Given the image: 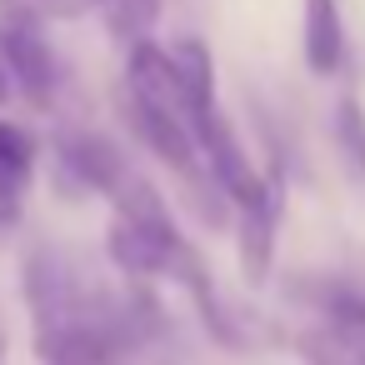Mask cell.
<instances>
[{"mask_svg": "<svg viewBox=\"0 0 365 365\" xmlns=\"http://www.w3.org/2000/svg\"><path fill=\"white\" fill-rule=\"evenodd\" d=\"M0 61L11 71V86L16 96L31 106V110H51L56 96H61V61L51 51V41L41 36L36 16H0Z\"/></svg>", "mask_w": 365, "mask_h": 365, "instance_id": "obj_1", "label": "cell"}, {"mask_svg": "<svg viewBox=\"0 0 365 365\" xmlns=\"http://www.w3.org/2000/svg\"><path fill=\"white\" fill-rule=\"evenodd\" d=\"M185 245V235L175 230V220H135V215H110L106 225V255L120 275L130 280H155L170 270L175 250Z\"/></svg>", "mask_w": 365, "mask_h": 365, "instance_id": "obj_2", "label": "cell"}, {"mask_svg": "<svg viewBox=\"0 0 365 365\" xmlns=\"http://www.w3.org/2000/svg\"><path fill=\"white\" fill-rule=\"evenodd\" d=\"M280 210H285V180L280 170L265 175V190L235 210V260H240V275L245 285H265L270 280V265H275V230H280Z\"/></svg>", "mask_w": 365, "mask_h": 365, "instance_id": "obj_3", "label": "cell"}, {"mask_svg": "<svg viewBox=\"0 0 365 365\" xmlns=\"http://www.w3.org/2000/svg\"><path fill=\"white\" fill-rule=\"evenodd\" d=\"M56 165L61 175L76 185V190H91V195H115L130 175V160L125 150L101 135V130H66L56 135Z\"/></svg>", "mask_w": 365, "mask_h": 365, "instance_id": "obj_4", "label": "cell"}, {"mask_svg": "<svg viewBox=\"0 0 365 365\" xmlns=\"http://www.w3.org/2000/svg\"><path fill=\"white\" fill-rule=\"evenodd\" d=\"M120 110H125L130 130L140 135V145H145L160 165H170L180 180L200 170V150H195V135H190V125H185V120H175V115H165V110H155V106L135 101L125 86H120Z\"/></svg>", "mask_w": 365, "mask_h": 365, "instance_id": "obj_5", "label": "cell"}, {"mask_svg": "<svg viewBox=\"0 0 365 365\" xmlns=\"http://www.w3.org/2000/svg\"><path fill=\"white\" fill-rule=\"evenodd\" d=\"M190 300H195V310H200V325L210 330V340L215 345H225V350H245V330H240V320L230 315V305L220 300V290H215V280H210V270H205V260H200V250L185 240L180 250H175V260H170V270H165Z\"/></svg>", "mask_w": 365, "mask_h": 365, "instance_id": "obj_6", "label": "cell"}, {"mask_svg": "<svg viewBox=\"0 0 365 365\" xmlns=\"http://www.w3.org/2000/svg\"><path fill=\"white\" fill-rule=\"evenodd\" d=\"M36 360L41 365H120V340L91 320H66L36 330Z\"/></svg>", "mask_w": 365, "mask_h": 365, "instance_id": "obj_7", "label": "cell"}, {"mask_svg": "<svg viewBox=\"0 0 365 365\" xmlns=\"http://www.w3.org/2000/svg\"><path fill=\"white\" fill-rule=\"evenodd\" d=\"M300 51H305V71L330 81L345 66V16H340V0H300Z\"/></svg>", "mask_w": 365, "mask_h": 365, "instance_id": "obj_8", "label": "cell"}, {"mask_svg": "<svg viewBox=\"0 0 365 365\" xmlns=\"http://www.w3.org/2000/svg\"><path fill=\"white\" fill-rule=\"evenodd\" d=\"M165 56H170L180 86H185V101H190V110H195V125H200V115L215 106V56H210V46H205L200 36L170 41Z\"/></svg>", "mask_w": 365, "mask_h": 365, "instance_id": "obj_9", "label": "cell"}, {"mask_svg": "<svg viewBox=\"0 0 365 365\" xmlns=\"http://www.w3.org/2000/svg\"><path fill=\"white\" fill-rule=\"evenodd\" d=\"M91 11L101 16V26L130 51L145 46L160 26V0H91Z\"/></svg>", "mask_w": 365, "mask_h": 365, "instance_id": "obj_10", "label": "cell"}, {"mask_svg": "<svg viewBox=\"0 0 365 365\" xmlns=\"http://www.w3.org/2000/svg\"><path fill=\"white\" fill-rule=\"evenodd\" d=\"M330 130H335V145H340V160L355 180H365V110L355 96H340L335 101V115H330Z\"/></svg>", "mask_w": 365, "mask_h": 365, "instance_id": "obj_11", "label": "cell"}, {"mask_svg": "<svg viewBox=\"0 0 365 365\" xmlns=\"http://www.w3.org/2000/svg\"><path fill=\"white\" fill-rule=\"evenodd\" d=\"M320 315H325V325L340 330V335H365V290H355V285H330V290L320 295Z\"/></svg>", "mask_w": 365, "mask_h": 365, "instance_id": "obj_12", "label": "cell"}, {"mask_svg": "<svg viewBox=\"0 0 365 365\" xmlns=\"http://www.w3.org/2000/svg\"><path fill=\"white\" fill-rule=\"evenodd\" d=\"M36 155H41V145H36V135L21 125V120H11V115H0V165L6 170H16V175H26L31 180V170H36Z\"/></svg>", "mask_w": 365, "mask_h": 365, "instance_id": "obj_13", "label": "cell"}, {"mask_svg": "<svg viewBox=\"0 0 365 365\" xmlns=\"http://www.w3.org/2000/svg\"><path fill=\"white\" fill-rule=\"evenodd\" d=\"M21 210H26V175H16V170L0 165V230L16 225Z\"/></svg>", "mask_w": 365, "mask_h": 365, "instance_id": "obj_14", "label": "cell"}, {"mask_svg": "<svg viewBox=\"0 0 365 365\" xmlns=\"http://www.w3.org/2000/svg\"><path fill=\"white\" fill-rule=\"evenodd\" d=\"M16 101V86H11V71H6V61H0V106H11Z\"/></svg>", "mask_w": 365, "mask_h": 365, "instance_id": "obj_15", "label": "cell"}, {"mask_svg": "<svg viewBox=\"0 0 365 365\" xmlns=\"http://www.w3.org/2000/svg\"><path fill=\"white\" fill-rule=\"evenodd\" d=\"M0 365H6V320H0Z\"/></svg>", "mask_w": 365, "mask_h": 365, "instance_id": "obj_16", "label": "cell"}]
</instances>
